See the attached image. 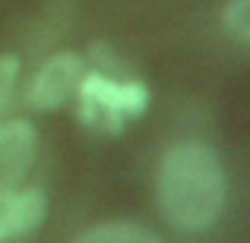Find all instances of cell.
<instances>
[{
  "label": "cell",
  "instance_id": "ba28073f",
  "mask_svg": "<svg viewBox=\"0 0 250 243\" xmlns=\"http://www.w3.org/2000/svg\"><path fill=\"white\" fill-rule=\"evenodd\" d=\"M16 73H19V60L10 54L0 57V108L6 104V98H10L13 92V82H16Z\"/></svg>",
  "mask_w": 250,
  "mask_h": 243
},
{
  "label": "cell",
  "instance_id": "5b68a950",
  "mask_svg": "<svg viewBox=\"0 0 250 243\" xmlns=\"http://www.w3.org/2000/svg\"><path fill=\"white\" fill-rule=\"evenodd\" d=\"M44 193L42 189H6L0 193V243L16 240L35 231L44 221Z\"/></svg>",
  "mask_w": 250,
  "mask_h": 243
},
{
  "label": "cell",
  "instance_id": "8992f818",
  "mask_svg": "<svg viewBox=\"0 0 250 243\" xmlns=\"http://www.w3.org/2000/svg\"><path fill=\"white\" fill-rule=\"evenodd\" d=\"M73 243H162L152 231L140 224H127V221H108V224H98L83 231Z\"/></svg>",
  "mask_w": 250,
  "mask_h": 243
},
{
  "label": "cell",
  "instance_id": "7a4b0ae2",
  "mask_svg": "<svg viewBox=\"0 0 250 243\" xmlns=\"http://www.w3.org/2000/svg\"><path fill=\"white\" fill-rule=\"evenodd\" d=\"M76 92H80V117L104 133H117L124 120L143 114L149 101V92L140 82H117L104 73L83 76Z\"/></svg>",
  "mask_w": 250,
  "mask_h": 243
},
{
  "label": "cell",
  "instance_id": "3957f363",
  "mask_svg": "<svg viewBox=\"0 0 250 243\" xmlns=\"http://www.w3.org/2000/svg\"><path fill=\"white\" fill-rule=\"evenodd\" d=\"M83 79V57L76 54H54L35 73L29 89V104L42 111H54L63 101H70L76 85Z\"/></svg>",
  "mask_w": 250,
  "mask_h": 243
},
{
  "label": "cell",
  "instance_id": "6da1fadb",
  "mask_svg": "<svg viewBox=\"0 0 250 243\" xmlns=\"http://www.w3.org/2000/svg\"><path fill=\"white\" fill-rule=\"evenodd\" d=\"M225 177L215 152L203 142H177L159 168V206L181 231H206L219 221Z\"/></svg>",
  "mask_w": 250,
  "mask_h": 243
},
{
  "label": "cell",
  "instance_id": "52a82bcc",
  "mask_svg": "<svg viewBox=\"0 0 250 243\" xmlns=\"http://www.w3.org/2000/svg\"><path fill=\"white\" fill-rule=\"evenodd\" d=\"M225 25L234 32V38L250 41V0H231L225 6Z\"/></svg>",
  "mask_w": 250,
  "mask_h": 243
},
{
  "label": "cell",
  "instance_id": "277c9868",
  "mask_svg": "<svg viewBox=\"0 0 250 243\" xmlns=\"http://www.w3.org/2000/svg\"><path fill=\"white\" fill-rule=\"evenodd\" d=\"M35 130L25 120H10L0 127V193L13 189L32 168Z\"/></svg>",
  "mask_w": 250,
  "mask_h": 243
}]
</instances>
